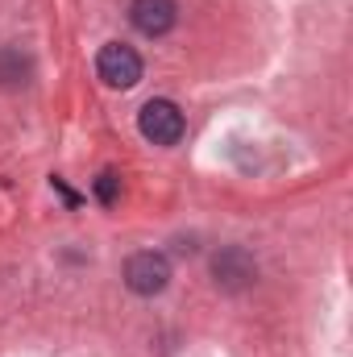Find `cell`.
Segmentation results:
<instances>
[{
	"label": "cell",
	"mask_w": 353,
	"mask_h": 357,
	"mask_svg": "<svg viewBox=\"0 0 353 357\" xmlns=\"http://www.w3.org/2000/svg\"><path fill=\"white\" fill-rule=\"evenodd\" d=\"M142 54L133 50V46H125V42H108V46H100V54H96V75L108 84V88H137L142 84Z\"/></svg>",
	"instance_id": "6da1fadb"
},
{
	"label": "cell",
	"mask_w": 353,
	"mask_h": 357,
	"mask_svg": "<svg viewBox=\"0 0 353 357\" xmlns=\"http://www.w3.org/2000/svg\"><path fill=\"white\" fill-rule=\"evenodd\" d=\"M137 129L154 146H175L183 137V129H187V121H183L175 100H146L142 112H137Z\"/></svg>",
	"instance_id": "7a4b0ae2"
},
{
	"label": "cell",
	"mask_w": 353,
	"mask_h": 357,
	"mask_svg": "<svg viewBox=\"0 0 353 357\" xmlns=\"http://www.w3.org/2000/svg\"><path fill=\"white\" fill-rule=\"evenodd\" d=\"M167 282H171V262H167V254L142 250V254H133V258L125 262V287H129L133 295H142V299L163 295Z\"/></svg>",
	"instance_id": "3957f363"
},
{
	"label": "cell",
	"mask_w": 353,
	"mask_h": 357,
	"mask_svg": "<svg viewBox=\"0 0 353 357\" xmlns=\"http://www.w3.org/2000/svg\"><path fill=\"white\" fill-rule=\"evenodd\" d=\"M129 21H133L137 33H146V38H163V33L175 29L179 4L175 0H133V4H129Z\"/></svg>",
	"instance_id": "277c9868"
},
{
	"label": "cell",
	"mask_w": 353,
	"mask_h": 357,
	"mask_svg": "<svg viewBox=\"0 0 353 357\" xmlns=\"http://www.w3.org/2000/svg\"><path fill=\"white\" fill-rule=\"evenodd\" d=\"M212 270H216V282H225V287H241V282L254 278V262H250L241 250H225V254L212 262Z\"/></svg>",
	"instance_id": "5b68a950"
},
{
	"label": "cell",
	"mask_w": 353,
	"mask_h": 357,
	"mask_svg": "<svg viewBox=\"0 0 353 357\" xmlns=\"http://www.w3.org/2000/svg\"><path fill=\"white\" fill-rule=\"evenodd\" d=\"M117 195H121V178L112 175V171H104V175L96 178V199L100 204H117Z\"/></svg>",
	"instance_id": "8992f818"
}]
</instances>
